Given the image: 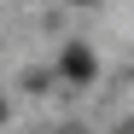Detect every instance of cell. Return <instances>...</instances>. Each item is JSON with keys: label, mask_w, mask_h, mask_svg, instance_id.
I'll use <instances>...</instances> for the list:
<instances>
[{"label": "cell", "mask_w": 134, "mask_h": 134, "mask_svg": "<svg viewBox=\"0 0 134 134\" xmlns=\"http://www.w3.org/2000/svg\"><path fill=\"white\" fill-rule=\"evenodd\" d=\"M0 122H6V99H0Z\"/></svg>", "instance_id": "cell-2"}, {"label": "cell", "mask_w": 134, "mask_h": 134, "mask_svg": "<svg viewBox=\"0 0 134 134\" xmlns=\"http://www.w3.org/2000/svg\"><path fill=\"white\" fill-rule=\"evenodd\" d=\"M93 70H99V64H93V53H87L82 41L64 47V76H70V82H93Z\"/></svg>", "instance_id": "cell-1"}, {"label": "cell", "mask_w": 134, "mask_h": 134, "mask_svg": "<svg viewBox=\"0 0 134 134\" xmlns=\"http://www.w3.org/2000/svg\"><path fill=\"white\" fill-rule=\"evenodd\" d=\"M82 6H87V0H82Z\"/></svg>", "instance_id": "cell-3"}]
</instances>
